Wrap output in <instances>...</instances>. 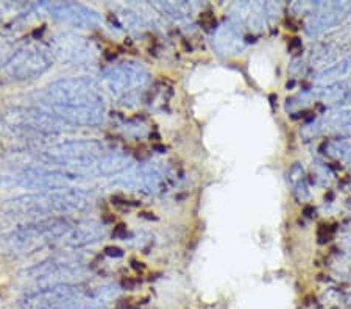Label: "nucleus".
Masks as SVG:
<instances>
[{
  "mask_svg": "<svg viewBox=\"0 0 351 309\" xmlns=\"http://www.w3.org/2000/svg\"><path fill=\"white\" fill-rule=\"evenodd\" d=\"M30 100L69 127H99L108 111L104 88L93 77L60 78L30 94Z\"/></svg>",
  "mask_w": 351,
  "mask_h": 309,
  "instance_id": "obj_1",
  "label": "nucleus"
},
{
  "mask_svg": "<svg viewBox=\"0 0 351 309\" xmlns=\"http://www.w3.org/2000/svg\"><path fill=\"white\" fill-rule=\"evenodd\" d=\"M97 203V194L84 188H64L16 195L0 205V219L8 222H33L88 211Z\"/></svg>",
  "mask_w": 351,
  "mask_h": 309,
  "instance_id": "obj_2",
  "label": "nucleus"
},
{
  "mask_svg": "<svg viewBox=\"0 0 351 309\" xmlns=\"http://www.w3.org/2000/svg\"><path fill=\"white\" fill-rule=\"evenodd\" d=\"M71 130L67 123L36 106H8L0 111V136L14 143L47 144Z\"/></svg>",
  "mask_w": 351,
  "mask_h": 309,
  "instance_id": "obj_3",
  "label": "nucleus"
},
{
  "mask_svg": "<svg viewBox=\"0 0 351 309\" xmlns=\"http://www.w3.org/2000/svg\"><path fill=\"white\" fill-rule=\"evenodd\" d=\"M73 223L67 217H52L16 225L0 233V258H25L63 240Z\"/></svg>",
  "mask_w": 351,
  "mask_h": 309,
  "instance_id": "obj_4",
  "label": "nucleus"
},
{
  "mask_svg": "<svg viewBox=\"0 0 351 309\" xmlns=\"http://www.w3.org/2000/svg\"><path fill=\"white\" fill-rule=\"evenodd\" d=\"M75 182L64 172L39 166L28 160L24 151H14L10 160L0 164V184L5 188H22L35 193L71 188Z\"/></svg>",
  "mask_w": 351,
  "mask_h": 309,
  "instance_id": "obj_5",
  "label": "nucleus"
},
{
  "mask_svg": "<svg viewBox=\"0 0 351 309\" xmlns=\"http://www.w3.org/2000/svg\"><path fill=\"white\" fill-rule=\"evenodd\" d=\"M89 273L84 258L77 251H61L45 258L44 261L19 272V280L28 286V291L45 286L78 283Z\"/></svg>",
  "mask_w": 351,
  "mask_h": 309,
  "instance_id": "obj_6",
  "label": "nucleus"
},
{
  "mask_svg": "<svg viewBox=\"0 0 351 309\" xmlns=\"http://www.w3.org/2000/svg\"><path fill=\"white\" fill-rule=\"evenodd\" d=\"M101 80L111 97L130 108L143 102L152 84V74L139 61L127 60L106 67Z\"/></svg>",
  "mask_w": 351,
  "mask_h": 309,
  "instance_id": "obj_7",
  "label": "nucleus"
},
{
  "mask_svg": "<svg viewBox=\"0 0 351 309\" xmlns=\"http://www.w3.org/2000/svg\"><path fill=\"white\" fill-rule=\"evenodd\" d=\"M53 63L55 58L49 46L38 42H22L7 63L0 66V83L18 84L35 82Z\"/></svg>",
  "mask_w": 351,
  "mask_h": 309,
  "instance_id": "obj_8",
  "label": "nucleus"
},
{
  "mask_svg": "<svg viewBox=\"0 0 351 309\" xmlns=\"http://www.w3.org/2000/svg\"><path fill=\"white\" fill-rule=\"evenodd\" d=\"M49 49L55 60L73 67L94 66L99 60L97 44L73 32L55 33L50 36Z\"/></svg>",
  "mask_w": 351,
  "mask_h": 309,
  "instance_id": "obj_9",
  "label": "nucleus"
},
{
  "mask_svg": "<svg viewBox=\"0 0 351 309\" xmlns=\"http://www.w3.org/2000/svg\"><path fill=\"white\" fill-rule=\"evenodd\" d=\"M172 182V172L162 162H145L125 175L112 182V186H122L144 195H156L167 190Z\"/></svg>",
  "mask_w": 351,
  "mask_h": 309,
  "instance_id": "obj_10",
  "label": "nucleus"
},
{
  "mask_svg": "<svg viewBox=\"0 0 351 309\" xmlns=\"http://www.w3.org/2000/svg\"><path fill=\"white\" fill-rule=\"evenodd\" d=\"M86 292L80 283L45 286V288L27 291L16 303L14 309H56L82 299Z\"/></svg>",
  "mask_w": 351,
  "mask_h": 309,
  "instance_id": "obj_11",
  "label": "nucleus"
},
{
  "mask_svg": "<svg viewBox=\"0 0 351 309\" xmlns=\"http://www.w3.org/2000/svg\"><path fill=\"white\" fill-rule=\"evenodd\" d=\"M50 18L73 28H95L101 24L99 11L77 2H44L38 5Z\"/></svg>",
  "mask_w": 351,
  "mask_h": 309,
  "instance_id": "obj_12",
  "label": "nucleus"
},
{
  "mask_svg": "<svg viewBox=\"0 0 351 309\" xmlns=\"http://www.w3.org/2000/svg\"><path fill=\"white\" fill-rule=\"evenodd\" d=\"M231 19L242 28L252 32H263L265 25L274 24L281 14V5L275 2H237L231 5Z\"/></svg>",
  "mask_w": 351,
  "mask_h": 309,
  "instance_id": "obj_13",
  "label": "nucleus"
},
{
  "mask_svg": "<svg viewBox=\"0 0 351 309\" xmlns=\"http://www.w3.org/2000/svg\"><path fill=\"white\" fill-rule=\"evenodd\" d=\"M351 14V2H322V7L304 22V33L317 38L343 24Z\"/></svg>",
  "mask_w": 351,
  "mask_h": 309,
  "instance_id": "obj_14",
  "label": "nucleus"
},
{
  "mask_svg": "<svg viewBox=\"0 0 351 309\" xmlns=\"http://www.w3.org/2000/svg\"><path fill=\"white\" fill-rule=\"evenodd\" d=\"M324 134H332L336 138H351V108L332 110L325 116L303 127L302 136L313 139Z\"/></svg>",
  "mask_w": 351,
  "mask_h": 309,
  "instance_id": "obj_15",
  "label": "nucleus"
},
{
  "mask_svg": "<svg viewBox=\"0 0 351 309\" xmlns=\"http://www.w3.org/2000/svg\"><path fill=\"white\" fill-rule=\"evenodd\" d=\"M213 47L223 56L241 55L247 47L242 27L231 18L223 21L214 32Z\"/></svg>",
  "mask_w": 351,
  "mask_h": 309,
  "instance_id": "obj_16",
  "label": "nucleus"
},
{
  "mask_svg": "<svg viewBox=\"0 0 351 309\" xmlns=\"http://www.w3.org/2000/svg\"><path fill=\"white\" fill-rule=\"evenodd\" d=\"M106 227L95 219H84V221L73 225L69 234L61 240L66 249L78 250L84 247L95 245L106 238Z\"/></svg>",
  "mask_w": 351,
  "mask_h": 309,
  "instance_id": "obj_17",
  "label": "nucleus"
},
{
  "mask_svg": "<svg viewBox=\"0 0 351 309\" xmlns=\"http://www.w3.org/2000/svg\"><path fill=\"white\" fill-rule=\"evenodd\" d=\"M315 100H320L328 108L343 110L351 106V78L313 88Z\"/></svg>",
  "mask_w": 351,
  "mask_h": 309,
  "instance_id": "obj_18",
  "label": "nucleus"
},
{
  "mask_svg": "<svg viewBox=\"0 0 351 309\" xmlns=\"http://www.w3.org/2000/svg\"><path fill=\"white\" fill-rule=\"evenodd\" d=\"M314 83L319 84H330L342 80H350L351 78V53L345 55L339 58L334 63L328 64L326 67H322L314 74Z\"/></svg>",
  "mask_w": 351,
  "mask_h": 309,
  "instance_id": "obj_19",
  "label": "nucleus"
},
{
  "mask_svg": "<svg viewBox=\"0 0 351 309\" xmlns=\"http://www.w3.org/2000/svg\"><path fill=\"white\" fill-rule=\"evenodd\" d=\"M152 7L160 10L162 14L169 16L173 21L183 22L189 21L192 11H195L200 3H189V2H161V3H154Z\"/></svg>",
  "mask_w": 351,
  "mask_h": 309,
  "instance_id": "obj_20",
  "label": "nucleus"
},
{
  "mask_svg": "<svg viewBox=\"0 0 351 309\" xmlns=\"http://www.w3.org/2000/svg\"><path fill=\"white\" fill-rule=\"evenodd\" d=\"M324 155L332 160L351 162V138H332L322 145Z\"/></svg>",
  "mask_w": 351,
  "mask_h": 309,
  "instance_id": "obj_21",
  "label": "nucleus"
},
{
  "mask_svg": "<svg viewBox=\"0 0 351 309\" xmlns=\"http://www.w3.org/2000/svg\"><path fill=\"white\" fill-rule=\"evenodd\" d=\"M119 19H121L122 25L125 27V30H128L130 33H134V35H143V33L147 30V22L139 16L138 11H133L130 8H122L119 10Z\"/></svg>",
  "mask_w": 351,
  "mask_h": 309,
  "instance_id": "obj_22",
  "label": "nucleus"
},
{
  "mask_svg": "<svg viewBox=\"0 0 351 309\" xmlns=\"http://www.w3.org/2000/svg\"><path fill=\"white\" fill-rule=\"evenodd\" d=\"M315 102V95L313 89H308V91H300L295 95H292L291 99L286 100V111L287 112H293L297 110H303L309 106L311 103Z\"/></svg>",
  "mask_w": 351,
  "mask_h": 309,
  "instance_id": "obj_23",
  "label": "nucleus"
},
{
  "mask_svg": "<svg viewBox=\"0 0 351 309\" xmlns=\"http://www.w3.org/2000/svg\"><path fill=\"white\" fill-rule=\"evenodd\" d=\"M21 44L22 42H19L18 39L7 36V35H2V33H0V66L7 63V61L10 60V56L19 49Z\"/></svg>",
  "mask_w": 351,
  "mask_h": 309,
  "instance_id": "obj_24",
  "label": "nucleus"
},
{
  "mask_svg": "<svg viewBox=\"0 0 351 309\" xmlns=\"http://www.w3.org/2000/svg\"><path fill=\"white\" fill-rule=\"evenodd\" d=\"M56 309H105L104 306L100 305V303L94 299L93 295L89 294V291L84 294L82 299L78 300H73L71 303H67L64 306H60Z\"/></svg>",
  "mask_w": 351,
  "mask_h": 309,
  "instance_id": "obj_25",
  "label": "nucleus"
},
{
  "mask_svg": "<svg viewBox=\"0 0 351 309\" xmlns=\"http://www.w3.org/2000/svg\"><path fill=\"white\" fill-rule=\"evenodd\" d=\"M320 7H322V2H295L291 5V10H292V13H295L298 16H306V19H308Z\"/></svg>",
  "mask_w": 351,
  "mask_h": 309,
  "instance_id": "obj_26",
  "label": "nucleus"
},
{
  "mask_svg": "<svg viewBox=\"0 0 351 309\" xmlns=\"http://www.w3.org/2000/svg\"><path fill=\"white\" fill-rule=\"evenodd\" d=\"M287 177V183L291 184L292 188H295L297 184L306 182V175H304V169L300 162H293V164L289 167V171L286 173Z\"/></svg>",
  "mask_w": 351,
  "mask_h": 309,
  "instance_id": "obj_27",
  "label": "nucleus"
},
{
  "mask_svg": "<svg viewBox=\"0 0 351 309\" xmlns=\"http://www.w3.org/2000/svg\"><path fill=\"white\" fill-rule=\"evenodd\" d=\"M339 250L342 251L343 256H347L348 260H351V234L345 233L339 238Z\"/></svg>",
  "mask_w": 351,
  "mask_h": 309,
  "instance_id": "obj_28",
  "label": "nucleus"
},
{
  "mask_svg": "<svg viewBox=\"0 0 351 309\" xmlns=\"http://www.w3.org/2000/svg\"><path fill=\"white\" fill-rule=\"evenodd\" d=\"M106 255L121 258L123 255V251L121 249H112V247H108V249H106Z\"/></svg>",
  "mask_w": 351,
  "mask_h": 309,
  "instance_id": "obj_29",
  "label": "nucleus"
},
{
  "mask_svg": "<svg viewBox=\"0 0 351 309\" xmlns=\"http://www.w3.org/2000/svg\"><path fill=\"white\" fill-rule=\"evenodd\" d=\"M343 230H345V233L351 234V219H350V221H347V222L343 223Z\"/></svg>",
  "mask_w": 351,
  "mask_h": 309,
  "instance_id": "obj_30",
  "label": "nucleus"
},
{
  "mask_svg": "<svg viewBox=\"0 0 351 309\" xmlns=\"http://www.w3.org/2000/svg\"><path fill=\"white\" fill-rule=\"evenodd\" d=\"M343 205H345V208H347L348 211H351V195H350V197H347V199H345Z\"/></svg>",
  "mask_w": 351,
  "mask_h": 309,
  "instance_id": "obj_31",
  "label": "nucleus"
},
{
  "mask_svg": "<svg viewBox=\"0 0 351 309\" xmlns=\"http://www.w3.org/2000/svg\"><path fill=\"white\" fill-rule=\"evenodd\" d=\"M347 169L351 172V162H347Z\"/></svg>",
  "mask_w": 351,
  "mask_h": 309,
  "instance_id": "obj_32",
  "label": "nucleus"
},
{
  "mask_svg": "<svg viewBox=\"0 0 351 309\" xmlns=\"http://www.w3.org/2000/svg\"><path fill=\"white\" fill-rule=\"evenodd\" d=\"M347 188H348V189H350V190H351V182H350V183H348V186H347Z\"/></svg>",
  "mask_w": 351,
  "mask_h": 309,
  "instance_id": "obj_33",
  "label": "nucleus"
},
{
  "mask_svg": "<svg viewBox=\"0 0 351 309\" xmlns=\"http://www.w3.org/2000/svg\"><path fill=\"white\" fill-rule=\"evenodd\" d=\"M350 277H351V273H350ZM350 280H351V278H350Z\"/></svg>",
  "mask_w": 351,
  "mask_h": 309,
  "instance_id": "obj_34",
  "label": "nucleus"
}]
</instances>
